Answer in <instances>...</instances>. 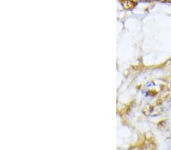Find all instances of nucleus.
<instances>
[{"instance_id": "1", "label": "nucleus", "mask_w": 171, "mask_h": 150, "mask_svg": "<svg viewBox=\"0 0 171 150\" xmlns=\"http://www.w3.org/2000/svg\"><path fill=\"white\" fill-rule=\"evenodd\" d=\"M123 5L125 7L126 9H131V8H134L136 5V3L131 0H124L123 2Z\"/></svg>"}]
</instances>
